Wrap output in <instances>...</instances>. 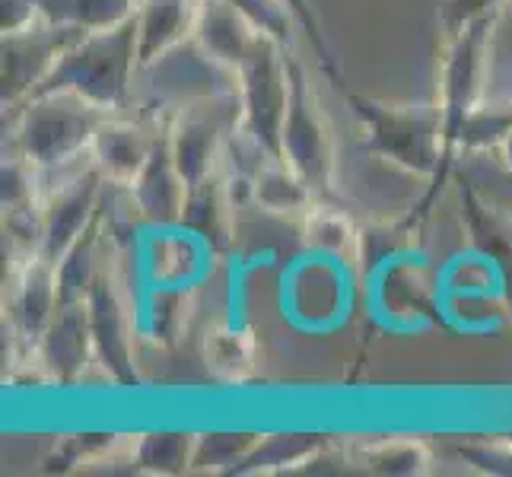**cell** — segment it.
<instances>
[{
  "instance_id": "1",
  "label": "cell",
  "mask_w": 512,
  "mask_h": 477,
  "mask_svg": "<svg viewBox=\"0 0 512 477\" xmlns=\"http://www.w3.org/2000/svg\"><path fill=\"white\" fill-rule=\"evenodd\" d=\"M417 220L369 223L357 233L360 306L366 322L385 338H420L436 328L433 258L420 245Z\"/></svg>"
},
{
  "instance_id": "2",
  "label": "cell",
  "mask_w": 512,
  "mask_h": 477,
  "mask_svg": "<svg viewBox=\"0 0 512 477\" xmlns=\"http://www.w3.org/2000/svg\"><path fill=\"white\" fill-rule=\"evenodd\" d=\"M436 325L455 338H497L512 325V261L468 242L433 268Z\"/></svg>"
},
{
  "instance_id": "3",
  "label": "cell",
  "mask_w": 512,
  "mask_h": 477,
  "mask_svg": "<svg viewBox=\"0 0 512 477\" xmlns=\"http://www.w3.org/2000/svg\"><path fill=\"white\" fill-rule=\"evenodd\" d=\"M360 309V268L353 255L303 245L277 274L280 322L303 338H331Z\"/></svg>"
},
{
  "instance_id": "4",
  "label": "cell",
  "mask_w": 512,
  "mask_h": 477,
  "mask_svg": "<svg viewBox=\"0 0 512 477\" xmlns=\"http://www.w3.org/2000/svg\"><path fill=\"white\" fill-rule=\"evenodd\" d=\"M347 105L366 131V150L382 156L404 172L427 175V198L417 204L411 220L423 223L430 204L446 185V140H443V109L439 105H392L360 93H344Z\"/></svg>"
},
{
  "instance_id": "5",
  "label": "cell",
  "mask_w": 512,
  "mask_h": 477,
  "mask_svg": "<svg viewBox=\"0 0 512 477\" xmlns=\"http://www.w3.org/2000/svg\"><path fill=\"white\" fill-rule=\"evenodd\" d=\"M140 70V29L137 13L112 29L86 32L70 45L58 67L32 96L42 93H77L105 112H125L134 99V83Z\"/></svg>"
},
{
  "instance_id": "6",
  "label": "cell",
  "mask_w": 512,
  "mask_h": 477,
  "mask_svg": "<svg viewBox=\"0 0 512 477\" xmlns=\"http://www.w3.org/2000/svg\"><path fill=\"white\" fill-rule=\"evenodd\" d=\"M16 118V150L39 172L64 169L90 156V147L112 112L77 93L29 96L10 112Z\"/></svg>"
},
{
  "instance_id": "7",
  "label": "cell",
  "mask_w": 512,
  "mask_h": 477,
  "mask_svg": "<svg viewBox=\"0 0 512 477\" xmlns=\"http://www.w3.org/2000/svg\"><path fill=\"white\" fill-rule=\"evenodd\" d=\"M140 96L153 115H175L201 102H214L239 93V70L217 61L194 39L166 48L163 55L140 64Z\"/></svg>"
},
{
  "instance_id": "8",
  "label": "cell",
  "mask_w": 512,
  "mask_h": 477,
  "mask_svg": "<svg viewBox=\"0 0 512 477\" xmlns=\"http://www.w3.org/2000/svg\"><path fill=\"white\" fill-rule=\"evenodd\" d=\"M290 70V105L284 121V137H280V156L284 163L303 179L319 201L334 198V140L328 121L319 109L312 86L306 80V67L296 55L287 51Z\"/></svg>"
},
{
  "instance_id": "9",
  "label": "cell",
  "mask_w": 512,
  "mask_h": 477,
  "mask_svg": "<svg viewBox=\"0 0 512 477\" xmlns=\"http://www.w3.org/2000/svg\"><path fill=\"white\" fill-rule=\"evenodd\" d=\"M239 99L242 131L271 156H280V137H284L290 105V70L284 45H277L268 35H258L249 58L239 67Z\"/></svg>"
},
{
  "instance_id": "10",
  "label": "cell",
  "mask_w": 512,
  "mask_h": 477,
  "mask_svg": "<svg viewBox=\"0 0 512 477\" xmlns=\"http://www.w3.org/2000/svg\"><path fill=\"white\" fill-rule=\"evenodd\" d=\"M497 16L474 20L458 35H452L443 58V83H439V109H443V140H446V175L452 172L458 137L465 118L481 102V83L487 74V48L493 39Z\"/></svg>"
},
{
  "instance_id": "11",
  "label": "cell",
  "mask_w": 512,
  "mask_h": 477,
  "mask_svg": "<svg viewBox=\"0 0 512 477\" xmlns=\"http://www.w3.org/2000/svg\"><path fill=\"white\" fill-rule=\"evenodd\" d=\"M86 312H90V331L96 344V363L105 369L115 385L137 388L140 369H137V328L128 293L121 287V277L115 268L102 264L96 284L86 296Z\"/></svg>"
},
{
  "instance_id": "12",
  "label": "cell",
  "mask_w": 512,
  "mask_h": 477,
  "mask_svg": "<svg viewBox=\"0 0 512 477\" xmlns=\"http://www.w3.org/2000/svg\"><path fill=\"white\" fill-rule=\"evenodd\" d=\"M242 128V99L223 96L182 109L169 118V144L185 185H198L220 169L223 147Z\"/></svg>"
},
{
  "instance_id": "13",
  "label": "cell",
  "mask_w": 512,
  "mask_h": 477,
  "mask_svg": "<svg viewBox=\"0 0 512 477\" xmlns=\"http://www.w3.org/2000/svg\"><path fill=\"white\" fill-rule=\"evenodd\" d=\"M86 29L58 26V23H32L20 32H4L0 42V99L4 109L23 105L58 67L64 51L80 42Z\"/></svg>"
},
{
  "instance_id": "14",
  "label": "cell",
  "mask_w": 512,
  "mask_h": 477,
  "mask_svg": "<svg viewBox=\"0 0 512 477\" xmlns=\"http://www.w3.org/2000/svg\"><path fill=\"white\" fill-rule=\"evenodd\" d=\"M7 325L10 338L35 357L42 334L58 315V264L42 255L20 258L7 277Z\"/></svg>"
},
{
  "instance_id": "15",
  "label": "cell",
  "mask_w": 512,
  "mask_h": 477,
  "mask_svg": "<svg viewBox=\"0 0 512 477\" xmlns=\"http://www.w3.org/2000/svg\"><path fill=\"white\" fill-rule=\"evenodd\" d=\"M172 115H144V118H118L109 115L105 125L99 128L90 156L102 169V175L115 185H131L137 172L144 169L150 159L156 140H160L163 128L169 125Z\"/></svg>"
},
{
  "instance_id": "16",
  "label": "cell",
  "mask_w": 512,
  "mask_h": 477,
  "mask_svg": "<svg viewBox=\"0 0 512 477\" xmlns=\"http://www.w3.org/2000/svg\"><path fill=\"white\" fill-rule=\"evenodd\" d=\"M90 360H96V344L86 303L58 306V315L51 318L48 331L35 347V363L45 369L48 379L74 385L83 369L90 366Z\"/></svg>"
},
{
  "instance_id": "17",
  "label": "cell",
  "mask_w": 512,
  "mask_h": 477,
  "mask_svg": "<svg viewBox=\"0 0 512 477\" xmlns=\"http://www.w3.org/2000/svg\"><path fill=\"white\" fill-rule=\"evenodd\" d=\"M131 194V204L137 207V214L150 223H175L182 220L188 185L182 179L179 166H175L172 144H169V125L163 128L160 140L144 163V169L137 172V179L125 185Z\"/></svg>"
},
{
  "instance_id": "18",
  "label": "cell",
  "mask_w": 512,
  "mask_h": 477,
  "mask_svg": "<svg viewBox=\"0 0 512 477\" xmlns=\"http://www.w3.org/2000/svg\"><path fill=\"white\" fill-rule=\"evenodd\" d=\"M191 35L217 61L239 70L261 32H255V26L245 20L233 4H226V0H201Z\"/></svg>"
},
{
  "instance_id": "19",
  "label": "cell",
  "mask_w": 512,
  "mask_h": 477,
  "mask_svg": "<svg viewBox=\"0 0 512 477\" xmlns=\"http://www.w3.org/2000/svg\"><path fill=\"white\" fill-rule=\"evenodd\" d=\"M201 0H140L137 29H140V64L163 55L166 48L191 39Z\"/></svg>"
},
{
  "instance_id": "20",
  "label": "cell",
  "mask_w": 512,
  "mask_h": 477,
  "mask_svg": "<svg viewBox=\"0 0 512 477\" xmlns=\"http://www.w3.org/2000/svg\"><path fill=\"white\" fill-rule=\"evenodd\" d=\"M236 207L229 201L223 175L214 172L210 179L198 182L188 188L185 210H182V223L198 229L201 236H207L217 245L220 255L233 252V236H236Z\"/></svg>"
},
{
  "instance_id": "21",
  "label": "cell",
  "mask_w": 512,
  "mask_h": 477,
  "mask_svg": "<svg viewBox=\"0 0 512 477\" xmlns=\"http://www.w3.org/2000/svg\"><path fill=\"white\" fill-rule=\"evenodd\" d=\"M102 242H105V207H99L93 223L83 229V236L70 245L67 255L58 261V299H61V306L86 303L90 287L96 284V277L102 271Z\"/></svg>"
},
{
  "instance_id": "22",
  "label": "cell",
  "mask_w": 512,
  "mask_h": 477,
  "mask_svg": "<svg viewBox=\"0 0 512 477\" xmlns=\"http://www.w3.org/2000/svg\"><path fill=\"white\" fill-rule=\"evenodd\" d=\"M328 446V439L319 433H277V436H258V443L249 455L229 471V474H274L296 465H309L315 455Z\"/></svg>"
},
{
  "instance_id": "23",
  "label": "cell",
  "mask_w": 512,
  "mask_h": 477,
  "mask_svg": "<svg viewBox=\"0 0 512 477\" xmlns=\"http://www.w3.org/2000/svg\"><path fill=\"white\" fill-rule=\"evenodd\" d=\"M319 204L315 191L299 179V175L284 163L280 156H271L261 166L255 179V207L268 210V214H299Z\"/></svg>"
},
{
  "instance_id": "24",
  "label": "cell",
  "mask_w": 512,
  "mask_h": 477,
  "mask_svg": "<svg viewBox=\"0 0 512 477\" xmlns=\"http://www.w3.org/2000/svg\"><path fill=\"white\" fill-rule=\"evenodd\" d=\"M35 4H39V16L45 23L96 32L131 20L140 0H35Z\"/></svg>"
},
{
  "instance_id": "25",
  "label": "cell",
  "mask_w": 512,
  "mask_h": 477,
  "mask_svg": "<svg viewBox=\"0 0 512 477\" xmlns=\"http://www.w3.org/2000/svg\"><path fill=\"white\" fill-rule=\"evenodd\" d=\"M194 446H198V436H191V433L153 430L147 436H140L131 462L137 471H147V474H182V471H191Z\"/></svg>"
},
{
  "instance_id": "26",
  "label": "cell",
  "mask_w": 512,
  "mask_h": 477,
  "mask_svg": "<svg viewBox=\"0 0 512 477\" xmlns=\"http://www.w3.org/2000/svg\"><path fill=\"white\" fill-rule=\"evenodd\" d=\"M204 360L207 369L220 379H242L255 366V338L252 331H236L229 325H217L204 338Z\"/></svg>"
},
{
  "instance_id": "27",
  "label": "cell",
  "mask_w": 512,
  "mask_h": 477,
  "mask_svg": "<svg viewBox=\"0 0 512 477\" xmlns=\"http://www.w3.org/2000/svg\"><path fill=\"white\" fill-rule=\"evenodd\" d=\"M357 233L360 226H353L344 210L331 201H319L303 214V245H312V249L353 255L357 252Z\"/></svg>"
},
{
  "instance_id": "28",
  "label": "cell",
  "mask_w": 512,
  "mask_h": 477,
  "mask_svg": "<svg viewBox=\"0 0 512 477\" xmlns=\"http://www.w3.org/2000/svg\"><path fill=\"white\" fill-rule=\"evenodd\" d=\"M255 443H258V436L252 433H204L198 436V446H194L191 471L229 474L245 455H249Z\"/></svg>"
},
{
  "instance_id": "29",
  "label": "cell",
  "mask_w": 512,
  "mask_h": 477,
  "mask_svg": "<svg viewBox=\"0 0 512 477\" xmlns=\"http://www.w3.org/2000/svg\"><path fill=\"white\" fill-rule=\"evenodd\" d=\"M512 131V102L506 105H474V112L465 118L458 150H493L503 147Z\"/></svg>"
},
{
  "instance_id": "30",
  "label": "cell",
  "mask_w": 512,
  "mask_h": 477,
  "mask_svg": "<svg viewBox=\"0 0 512 477\" xmlns=\"http://www.w3.org/2000/svg\"><path fill=\"white\" fill-rule=\"evenodd\" d=\"M360 468L373 474H423L430 465V455L420 443H379L357 455Z\"/></svg>"
},
{
  "instance_id": "31",
  "label": "cell",
  "mask_w": 512,
  "mask_h": 477,
  "mask_svg": "<svg viewBox=\"0 0 512 477\" xmlns=\"http://www.w3.org/2000/svg\"><path fill=\"white\" fill-rule=\"evenodd\" d=\"M226 4H233L245 20L255 26V32L268 35V39L284 45L287 51L293 48L296 20L284 0H226Z\"/></svg>"
},
{
  "instance_id": "32",
  "label": "cell",
  "mask_w": 512,
  "mask_h": 477,
  "mask_svg": "<svg viewBox=\"0 0 512 477\" xmlns=\"http://www.w3.org/2000/svg\"><path fill=\"white\" fill-rule=\"evenodd\" d=\"M284 4L290 7L296 26L306 32V39H309V45L315 51V61H319V67L325 70V77L331 80L334 90H341V96H344L347 93V83H344V74H341V64H338V58L331 55L328 39H325L322 23H319V16H315L312 4H309V0H284Z\"/></svg>"
},
{
  "instance_id": "33",
  "label": "cell",
  "mask_w": 512,
  "mask_h": 477,
  "mask_svg": "<svg viewBox=\"0 0 512 477\" xmlns=\"http://www.w3.org/2000/svg\"><path fill=\"white\" fill-rule=\"evenodd\" d=\"M506 4L509 0H443V4H439V26H443L446 39H452V35H458L474 20L500 16Z\"/></svg>"
},
{
  "instance_id": "34",
  "label": "cell",
  "mask_w": 512,
  "mask_h": 477,
  "mask_svg": "<svg viewBox=\"0 0 512 477\" xmlns=\"http://www.w3.org/2000/svg\"><path fill=\"white\" fill-rule=\"evenodd\" d=\"M115 443V436L112 433H86V436H70L67 443L48 458V471H67V468H74L80 465L83 458H96L99 452L105 449H112Z\"/></svg>"
},
{
  "instance_id": "35",
  "label": "cell",
  "mask_w": 512,
  "mask_h": 477,
  "mask_svg": "<svg viewBox=\"0 0 512 477\" xmlns=\"http://www.w3.org/2000/svg\"><path fill=\"white\" fill-rule=\"evenodd\" d=\"M0 4H4V32H20L42 20L35 0H0Z\"/></svg>"
},
{
  "instance_id": "36",
  "label": "cell",
  "mask_w": 512,
  "mask_h": 477,
  "mask_svg": "<svg viewBox=\"0 0 512 477\" xmlns=\"http://www.w3.org/2000/svg\"><path fill=\"white\" fill-rule=\"evenodd\" d=\"M458 455L474 462L481 471H493V474H512V455L509 452H490L484 446H471V449H458Z\"/></svg>"
},
{
  "instance_id": "37",
  "label": "cell",
  "mask_w": 512,
  "mask_h": 477,
  "mask_svg": "<svg viewBox=\"0 0 512 477\" xmlns=\"http://www.w3.org/2000/svg\"><path fill=\"white\" fill-rule=\"evenodd\" d=\"M500 153H503V166L512 172V131H509V137H506V144L500 147Z\"/></svg>"
}]
</instances>
